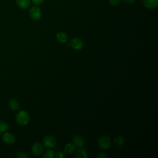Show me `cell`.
I'll list each match as a JSON object with an SVG mask.
<instances>
[{"label": "cell", "instance_id": "6da1fadb", "mask_svg": "<svg viewBox=\"0 0 158 158\" xmlns=\"http://www.w3.org/2000/svg\"><path fill=\"white\" fill-rule=\"evenodd\" d=\"M16 122L18 124L22 126L26 125L30 121V115L28 112L24 110L19 111L15 117Z\"/></svg>", "mask_w": 158, "mask_h": 158}, {"label": "cell", "instance_id": "7a4b0ae2", "mask_svg": "<svg viewBox=\"0 0 158 158\" xmlns=\"http://www.w3.org/2000/svg\"><path fill=\"white\" fill-rule=\"evenodd\" d=\"M29 15L34 21H38L41 18L42 13L41 9L37 6H32L29 10Z\"/></svg>", "mask_w": 158, "mask_h": 158}, {"label": "cell", "instance_id": "3957f363", "mask_svg": "<svg viewBox=\"0 0 158 158\" xmlns=\"http://www.w3.org/2000/svg\"><path fill=\"white\" fill-rule=\"evenodd\" d=\"M111 144V140L107 135H102L98 139V145L102 149H107Z\"/></svg>", "mask_w": 158, "mask_h": 158}, {"label": "cell", "instance_id": "277c9868", "mask_svg": "<svg viewBox=\"0 0 158 158\" xmlns=\"http://www.w3.org/2000/svg\"><path fill=\"white\" fill-rule=\"evenodd\" d=\"M70 44L73 49L75 50H80L84 46V42L81 38L78 37H74L71 39Z\"/></svg>", "mask_w": 158, "mask_h": 158}, {"label": "cell", "instance_id": "5b68a950", "mask_svg": "<svg viewBox=\"0 0 158 158\" xmlns=\"http://www.w3.org/2000/svg\"><path fill=\"white\" fill-rule=\"evenodd\" d=\"M56 138L52 135H47L43 139V144L46 148H53L56 145Z\"/></svg>", "mask_w": 158, "mask_h": 158}, {"label": "cell", "instance_id": "8992f818", "mask_svg": "<svg viewBox=\"0 0 158 158\" xmlns=\"http://www.w3.org/2000/svg\"><path fill=\"white\" fill-rule=\"evenodd\" d=\"M2 141L7 145H10L14 143L15 141V138L14 135L11 133H9V132H4V133H3V135H2Z\"/></svg>", "mask_w": 158, "mask_h": 158}, {"label": "cell", "instance_id": "52a82bcc", "mask_svg": "<svg viewBox=\"0 0 158 158\" xmlns=\"http://www.w3.org/2000/svg\"><path fill=\"white\" fill-rule=\"evenodd\" d=\"M31 152L34 156H40L43 151V148L42 144L39 143V142H36L33 144L31 146Z\"/></svg>", "mask_w": 158, "mask_h": 158}, {"label": "cell", "instance_id": "ba28073f", "mask_svg": "<svg viewBox=\"0 0 158 158\" xmlns=\"http://www.w3.org/2000/svg\"><path fill=\"white\" fill-rule=\"evenodd\" d=\"M72 143L76 147H83L85 143V140L83 136L79 135H75L72 138Z\"/></svg>", "mask_w": 158, "mask_h": 158}, {"label": "cell", "instance_id": "9c48e42d", "mask_svg": "<svg viewBox=\"0 0 158 158\" xmlns=\"http://www.w3.org/2000/svg\"><path fill=\"white\" fill-rule=\"evenodd\" d=\"M143 4L146 8L156 9L158 6V0H143Z\"/></svg>", "mask_w": 158, "mask_h": 158}, {"label": "cell", "instance_id": "30bf717a", "mask_svg": "<svg viewBox=\"0 0 158 158\" xmlns=\"http://www.w3.org/2000/svg\"><path fill=\"white\" fill-rule=\"evenodd\" d=\"M125 138L122 135H118L114 139V144L117 148H121L125 143Z\"/></svg>", "mask_w": 158, "mask_h": 158}, {"label": "cell", "instance_id": "8fae6325", "mask_svg": "<svg viewBox=\"0 0 158 158\" xmlns=\"http://www.w3.org/2000/svg\"><path fill=\"white\" fill-rule=\"evenodd\" d=\"M17 6L22 9H27L30 6V0H16Z\"/></svg>", "mask_w": 158, "mask_h": 158}, {"label": "cell", "instance_id": "7c38bea8", "mask_svg": "<svg viewBox=\"0 0 158 158\" xmlns=\"http://www.w3.org/2000/svg\"><path fill=\"white\" fill-rule=\"evenodd\" d=\"M56 39L60 43H65L68 40V36L66 33L64 31H59L56 34Z\"/></svg>", "mask_w": 158, "mask_h": 158}, {"label": "cell", "instance_id": "4fadbf2b", "mask_svg": "<svg viewBox=\"0 0 158 158\" xmlns=\"http://www.w3.org/2000/svg\"><path fill=\"white\" fill-rule=\"evenodd\" d=\"M8 106L12 110H17L19 109V107H20L19 101L17 99H14V98L10 99L9 100V103H8Z\"/></svg>", "mask_w": 158, "mask_h": 158}, {"label": "cell", "instance_id": "5bb4252c", "mask_svg": "<svg viewBox=\"0 0 158 158\" xmlns=\"http://www.w3.org/2000/svg\"><path fill=\"white\" fill-rule=\"evenodd\" d=\"M76 146L74 145L73 143H69L65 144V146L64 148V152L66 154H72L75 150Z\"/></svg>", "mask_w": 158, "mask_h": 158}, {"label": "cell", "instance_id": "9a60e30c", "mask_svg": "<svg viewBox=\"0 0 158 158\" xmlns=\"http://www.w3.org/2000/svg\"><path fill=\"white\" fill-rule=\"evenodd\" d=\"M76 157L78 158H87L88 157V153L86 150L82 148H78L77 153H76Z\"/></svg>", "mask_w": 158, "mask_h": 158}, {"label": "cell", "instance_id": "2e32d148", "mask_svg": "<svg viewBox=\"0 0 158 158\" xmlns=\"http://www.w3.org/2000/svg\"><path fill=\"white\" fill-rule=\"evenodd\" d=\"M9 129L8 124L4 121H0V130L2 133L6 132Z\"/></svg>", "mask_w": 158, "mask_h": 158}, {"label": "cell", "instance_id": "e0dca14e", "mask_svg": "<svg viewBox=\"0 0 158 158\" xmlns=\"http://www.w3.org/2000/svg\"><path fill=\"white\" fill-rule=\"evenodd\" d=\"M43 157H44V158H53V157H54V151L51 149L47 150L44 152V154L43 155Z\"/></svg>", "mask_w": 158, "mask_h": 158}, {"label": "cell", "instance_id": "ac0fdd59", "mask_svg": "<svg viewBox=\"0 0 158 158\" xmlns=\"http://www.w3.org/2000/svg\"><path fill=\"white\" fill-rule=\"evenodd\" d=\"M15 157L17 158H27L28 157V154L23 151H19L18 152H17Z\"/></svg>", "mask_w": 158, "mask_h": 158}, {"label": "cell", "instance_id": "d6986e66", "mask_svg": "<svg viewBox=\"0 0 158 158\" xmlns=\"http://www.w3.org/2000/svg\"><path fill=\"white\" fill-rule=\"evenodd\" d=\"M54 157H57V158H64L65 157V155L64 154V152H57L55 155H54Z\"/></svg>", "mask_w": 158, "mask_h": 158}, {"label": "cell", "instance_id": "ffe728a7", "mask_svg": "<svg viewBox=\"0 0 158 158\" xmlns=\"http://www.w3.org/2000/svg\"><path fill=\"white\" fill-rule=\"evenodd\" d=\"M109 3L112 6H117L120 3V0H109Z\"/></svg>", "mask_w": 158, "mask_h": 158}, {"label": "cell", "instance_id": "44dd1931", "mask_svg": "<svg viewBox=\"0 0 158 158\" xmlns=\"http://www.w3.org/2000/svg\"><path fill=\"white\" fill-rule=\"evenodd\" d=\"M32 1V2L34 4H36V5H40V4H42L44 2V0H31Z\"/></svg>", "mask_w": 158, "mask_h": 158}, {"label": "cell", "instance_id": "7402d4cb", "mask_svg": "<svg viewBox=\"0 0 158 158\" xmlns=\"http://www.w3.org/2000/svg\"><path fill=\"white\" fill-rule=\"evenodd\" d=\"M96 157H98V158H106L107 156L104 152H99L97 154Z\"/></svg>", "mask_w": 158, "mask_h": 158}, {"label": "cell", "instance_id": "603a6c76", "mask_svg": "<svg viewBox=\"0 0 158 158\" xmlns=\"http://www.w3.org/2000/svg\"><path fill=\"white\" fill-rule=\"evenodd\" d=\"M123 1H124L125 3L128 4H133L136 0H122Z\"/></svg>", "mask_w": 158, "mask_h": 158}, {"label": "cell", "instance_id": "cb8c5ba5", "mask_svg": "<svg viewBox=\"0 0 158 158\" xmlns=\"http://www.w3.org/2000/svg\"><path fill=\"white\" fill-rule=\"evenodd\" d=\"M2 136V132L1 131V130H0V136Z\"/></svg>", "mask_w": 158, "mask_h": 158}]
</instances>
